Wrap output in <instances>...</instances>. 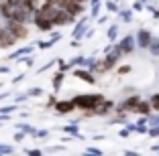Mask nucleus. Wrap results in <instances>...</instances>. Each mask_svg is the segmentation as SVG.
I'll use <instances>...</instances> for the list:
<instances>
[{"label":"nucleus","mask_w":159,"mask_h":156,"mask_svg":"<svg viewBox=\"0 0 159 156\" xmlns=\"http://www.w3.org/2000/svg\"><path fill=\"white\" fill-rule=\"evenodd\" d=\"M10 35H12V37L14 39H16V37H27V31H25V27H23V24H19V23H12V24H10Z\"/></svg>","instance_id":"f257e3e1"},{"label":"nucleus","mask_w":159,"mask_h":156,"mask_svg":"<svg viewBox=\"0 0 159 156\" xmlns=\"http://www.w3.org/2000/svg\"><path fill=\"white\" fill-rule=\"evenodd\" d=\"M57 108H59V110H70V108H71V103H59Z\"/></svg>","instance_id":"f03ea898"},{"label":"nucleus","mask_w":159,"mask_h":156,"mask_svg":"<svg viewBox=\"0 0 159 156\" xmlns=\"http://www.w3.org/2000/svg\"><path fill=\"white\" fill-rule=\"evenodd\" d=\"M153 106H155V108H159V97H153Z\"/></svg>","instance_id":"7ed1b4c3"}]
</instances>
